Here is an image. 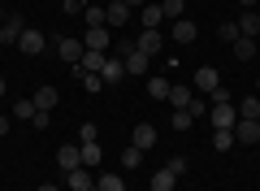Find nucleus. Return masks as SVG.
Wrapping results in <instances>:
<instances>
[{"label":"nucleus","mask_w":260,"mask_h":191,"mask_svg":"<svg viewBox=\"0 0 260 191\" xmlns=\"http://www.w3.org/2000/svg\"><path fill=\"white\" fill-rule=\"evenodd\" d=\"M169 35H174L178 44H195V35H200V31H195V22H191V18H178L174 26H169Z\"/></svg>","instance_id":"14"},{"label":"nucleus","mask_w":260,"mask_h":191,"mask_svg":"<svg viewBox=\"0 0 260 191\" xmlns=\"http://www.w3.org/2000/svg\"><path fill=\"white\" fill-rule=\"evenodd\" d=\"M95 139V126H78V144H91Z\"/></svg>","instance_id":"37"},{"label":"nucleus","mask_w":260,"mask_h":191,"mask_svg":"<svg viewBox=\"0 0 260 191\" xmlns=\"http://www.w3.org/2000/svg\"><path fill=\"white\" fill-rule=\"evenodd\" d=\"M109 61V52H91V48H87L83 52V61H78V70H87V74H100V65Z\"/></svg>","instance_id":"21"},{"label":"nucleus","mask_w":260,"mask_h":191,"mask_svg":"<svg viewBox=\"0 0 260 191\" xmlns=\"http://www.w3.org/2000/svg\"><path fill=\"white\" fill-rule=\"evenodd\" d=\"M83 22H87V26H109V13H104V5H87V9H83Z\"/></svg>","instance_id":"24"},{"label":"nucleus","mask_w":260,"mask_h":191,"mask_svg":"<svg viewBox=\"0 0 260 191\" xmlns=\"http://www.w3.org/2000/svg\"><path fill=\"white\" fill-rule=\"evenodd\" d=\"M0 100H5V74H0Z\"/></svg>","instance_id":"43"},{"label":"nucleus","mask_w":260,"mask_h":191,"mask_svg":"<svg viewBox=\"0 0 260 191\" xmlns=\"http://www.w3.org/2000/svg\"><path fill=\"white\" fill-rule=\"evenodd\" d=\"M121 5H126V9H143V5H148V0H121Z\"/></svg>","instance_id":"40"},{"label":"nucleus","mask_w":260,"mask_h":191,"mask_svg":"<svg viewBox=\"0 0 260 191\" xmlns=\"http://www.w3.org/2000/svg\"><path fill=\"white\" fill-rule=\"evenodd\" d=\"M239 5H243V9H256V0H239Z\"/></svg>","instance_id":"42"},{"label":"nucleus","mask_w":260,"mask_h":191,"mask_svg":"<svg viewBox=\"0 0 260 191\" xmlns=\"http://www.w3.org/2000/svg\"><path fill=\"white\" fill-rule=\"evenodd\" d=\"M35 100H30V96H26V100H18V104H13V118H18V122H30V118H35Z\"/></svg>","instance_id":"28"},{"label":"nucleus","mask_w":260,"mask_h":191,"mask_svg":"<svg viewBox=\"0 0 260 191\" xmlns=\"http://www.w3.org/2000/svg\"><path fill=\"white\" fill-rule=\"evenodd\" d=\"M61 9H65V13H83L87 0H61Z\"/></svg>","instance_id":"35"},{"label":"nucleus","mask_w":260,"mask_h":191,"mask_svg":"<svg viewBox=\"0 0 260 191\" xmlns=\"http://www.w3.org/2000/svg\"><path fill=\"white\" fill-rule=\"evenodd\" d=\"M48 122H52V113H44V109H39L35 118H30V126H35V130H48Z\"/></svg>","instance_id":"34"},{"label":"nucleus","mask_w":260,"mask_h":191,"mask_svg":"<svg viewBox=\"0 0 260 191\" xmlns=\"http://www.w3.org/2000/svg\"><path fill=\"white\" fill-rule=\"evenodd\" d=\"M191 100H195V87H182V83L169 87V104H174V109H191Z\"/></svg>","instance_id":"16"},{"label":"nucleus","mask_w":260,"mask_h":191,"mask_svg":"<svg viewBox=\"0 0 260 191\" xmlns=\"http://www.w3.org/2000/svg\"><path fill=\"white\" fill-rule=\"evenodd\" d=\"M234 26H239L243 39H256L260 35V13L256 9H243V18H234Z\"/></svg>","instance_id":"11"},{"label":"nucleus","mask_w":260,"mask_h":191,"mask_svg":"<svg viewBox=\"0 0 260 191\" xmlns=\"http://www.w3.org/2000/svg\"><path fill=\"white\" fill-rule=\"evenodd\" d=\"M169 126H174V130H191V126H195V118H191L186 109H174V118H169Z\"/></svg>","instance_id":"31"},{"label":"nucleus","mask_w":260,"mask_h":191,"mask_svg":"<svg viewBox=\"0 0 260 191\" xmlns=\"http://www.w3.org/2000/svg\"><path fill=\"white\" fill-rule=\"evenodd\" d=\"M109 5H117V0H109Z\"/></svg>","instance_id":"44"},{"label":"nucleus","mask_w":260,"mask_h":191,"mask_svg":"<svg viewBox=\"0 0 260 191\" xmlns=\"http://www.w3.org/2000/svg\"><path fill=\"white\" fill-rule=\"evenodd\" d=\"M213 148L217 152H230L234 148V130H213Z\"/></svg>","instance_id":"29"},{"label":"nucleus","mask_w":260,"mask_h":191,"mask_svg":"<svg viewBox=\"0 0 260 191\" xmlns=\"http://www.w3.org/2000/svg\"><path fill=\"white\" fill-rule=\"evenodd\" d=\"M121 65H126V74H148L152 57H148V52H139L135 44H121Z\"/></svg>","instance_id":"1"},{"label":"nucleus","mask_w":260,"mask_h":191,"mask_svg":"<svg viewBox=\"0 0 260 191\" xmlns=\"http://www.w3.org/2000/svg\"><path fill=\"white\" fill-rule=\"evenodd\" d=\"M160 22H165L160 5H143L139 9V31H160Z\"/></svg>","instance_id":"13"},{"label":"nucleus","mask_w":260,"mask_h":191,"mask_svg":"<svg viewBox=\"0 0 260 191\" xmlns=\"http://www.w3.org/2000/svg\"><path fill=\"white\" fill-rule=\"evenodd\" d=\"M83 48H91V52H109V48H113V31L109 26H87L83 31Z\"/></svg>","instance_id":"3"},{"label":"nucleus","mask_w":260,"mask_h":191,"mask_svg":"<svg viewBox=\"0 0 260 191\" xmlns=\"http://www.w3.org/2000/svg\"><path fill=\"white\" fill-rule=\"evenodd\" d=\"M100 78H104V87H117V83L126 78V65H121V61H113V57H109V61L100 65Z\"/></svg>","instance_id":"15"},{"label":"nucleus","mask_w":260,"mask_h":191,"mask_svg":"<svg viewBox=\"0 0 260 191\" xmlns=\"http://www.w3.org/2000/svg\"><path fill=\"white\" fill-rule=\"evenodd\" d=\"M104 13H109V26H126V22H130V9L121 5V0H117V5H109Z\"/></svg>","instance_id":"25"},{"label":"nucleus","mask_w":260,"mask_h":191,"mask_svg":"<svg viewBox=\"0 0 260 191\" xmlns=\"http://www.w3.org/2000/svg\"><path fill=\"white\" fill-rule=\"evenodd\" d=\"M56 52H61V61L78 65V61H83V52H87V48H83V39H70V35H61V39H56Z\"/></svg>","instance_id":"7"},{"label":"nucleus","mask_w":260,"mask_h":191,"mask_svg":"<svg viewBox=\"0 0 260 191\" xmlns=\"http://www.w3.org/2000/svg\"><path fill=\"white\" fill-rule=\"evenodd\" d=\"M174 187H178V174L169 170V165H165V170H156V174H152V191H174Z\"/></svg>","instance_id":"20"},{"label":"nucleus","mask_w":260,"mask_h":191,"mask_svg":"<svg viewBox=\"0 0 260 191\" xmlns=\"http://www.w3.org/2000/svg\"><path fill=\"white\" fill-rule=\"evenodd\" d=\"M78 152H83V165H87V170H95V165L104 161V152H100V144H95V139H91V144H78Z\"/></svg>","instance_id":"22"},{"label":"nucleus","mask_w":260,"mask_h":191,"mask_svg":"<svg viewBox=\"0 0 260 191\" xmlns=\"http://www.w3.org/2000/svg\"><path fill=\"white\" fill-rule=\"evenodd\" d=\"M95 187L100 191H126V178L117 170H104V174H95Z\"/></svg>","instance_id":"19"},{"label":"nucleus","mask_w":260,"mask_h":191,"mask_svg":"<svg viewBox=\"0 0 260 191\" xmlns=\"http://www.w3.org/2000/svg\"><path fill=\"white\" fill-rule=\"evenodd\" d=\"M234 144H260V122L256 118H239L234 122Z\"/></svg>","instance_id":"6"},{"label":"nucleus","mask_w":260,"mask_h":191,"mask_svg":"<svg viewBox=\"0 0 260 191\" xmlns=\"http://www.w3.org/2000/svg\"><path fill=\"white\" fill-rule=\"evenodd\" d=\"M139 161H143V152H139L135 144H126V152H121V165H130V170H135Z\"/></svg>","instance_id":"32"},{"label":"nucleus","mask_w":260,"mask_h":191,"mask_svg":"<svg viewBox=\"0 0 260 191\" xmlns=\"http://www.w3.org/2000/svg\"><path fill=\"white\" fill-rule=\"evenodd\" d=\"M56 165H61L65 174H70V170H78V165H83V152H78L74 144H61V148H56Z\"/></svg>","instance_id":"12"},{"label":"nucleus","mask_w":260,"mask_h":191,"mask_svg":"<svg viewBox=\"0 0 260 191\" xmlns=\"http://www.w3.org/2000/svg\"><path fill=\"white\" fill-rule=\"evenodd\" d=\"M30 100H35V109L52 113V109H56V100H61V91H56V87H39L35 96H30Z\"/></svg>","instance_id":"17"},{"label":"nucleus","mask_w":260,"mask_h":191,"mask_svg":"<svg viewBox=\"0 0 260 191\" xmlns=\"http://www.w3.org/2000/svg\"><path fill=\"white\" fill-rule=\"evenodd\" d=\"M22 31H26V22H22L18 13H9V18L0 22V44H18V39H22Z\"/></svg>","instance_id":"9"},{"label":"nucleus","mask_w":260,"mask_h":191,"mask_svg":"<svg viewBox=\"0 0 260 191\" xmlns=\"http://www.w3.org/2000/svg\"><path fill=\"white\" fill-rule=\"evenodd\" d=\"M65 182H70V191H91V187H95V174L87 170V165H78V170L65 174Z\"/></svg>","instance_id":"10"},{"label":"nucleus","mask_w":260,"mask_h":191,"mask_svg":"<svg viewBox=\"0 0 260 191\" xmlns=\"http://www.w3.org/2000/svg\"><path fill=\"white\" fill-rule=\"evenodd\" d=\"M160 13H165V22L186 18V0H160Z\"/></svg>","instance_id":"23"},{"label":"nucleus","mask_w":260,"mask_h":191,"mask_svg":"<svg viewBox=\"0 0 260 191\" xmlns=\"http://www.w3.org/2000/svg\"><path fill=\"white\" fill-rule=\"evenodd\" d=\"M18 48H22L26 57H39V52L48 48V35H44L39 26H26V31H22V39H18Z\"/></svg>","instance_id":"5"},{"label":"nucleus","mask_w":260,"mask_h":191,"mask_svg":"<svg viewBox=\"0 0 260 191\" xmlns=\"http://www.w3.org/2000/svg\"><path fill=\"white\" fill-rule=\"evenodd\" d=\"M169 170H174L178 178H182V174H186V156H174V161H169Z\"/></svg>","instance_id":"38"},{"label":"nucleus","mask_w":260,"mask_h":191,"mask_svg":"<svg viewBox=\"0 0 260 191\" xmlns=\"http://www.w3.org/2000/svg\"><path fill=\"white\" fill-rule=\"evenodd\" d=\"M221 39H225V44H234V39H239V26H234V22H225V26H221Z\"/></svg>","instance_id":"36"},{"label":"nucleus","mask_w":260,"mask_h":191,"mask_svg":"<svg viewBox=\"0 0 260 191\" xmlns=\"http://www.w3.org/2000/svg\"><path fill=\"white\" fill-rule=\"evenodd\" d=\"M239 118H256L260 122V96H247V100L239 104Z\"/></svg>","instance_id":"30"},{"label":"nucleus","mask_w":260,"mask_h":191,"mask_svg":"<svg viewBox=\"0 0 260 191\" xmlns=\"http://www.w3.org/2000/svg\"><path fill=\"white\" fill-rule=\"evenodd\" d=\"M9 130H13V122H9V118H5V113H0V139L9 135Z\"/></svg>","instance_id":"39"},{"label":"nucleus","mask_w":260,"mask_h":191,"mask_svg":"<svg viewBox=\"0 0 260 191\" xmlns=\"http://www.w3.org/2000/svg\"><path fill=\"white\" fill-rule=\"evenodd\" d=\"M208 122H213V130H234L239 113H234V104H208Z\"/></svg>","instance_id":"4"},{"label":"nucleus","mask_w":260,"mask_h":191,"mask_svg":"<svg viewBox=\"0 0 260 191\" xmlns=\"http://www.w3.org/2000/svg\"><path fill=\"white\" fill-rule=\"evenodd\" d=\"M234 57H239V61H251V57H256V39H234Z\"/></svg>","instance_id":"26"},{"label":"nucleus","mask_w":260,"mask_h":191,"mask_svg":"<svg viewBox=\"0 0 260 191\" xmlns=\"http://www.w3.org/2000/svg\"><path fill=\"white\" fill-rule=\"evenodd\" d=\"M169 87H174V83H165V78H148V96L152 100H169Z\"/></svg>","instance_id":"27"},{"label":"nucleus","mask_w":260,"mask_h":191,"mask_svg":"<svg viewBox=\"0 0 260 191\" xmlns=\"http://www.w3.org/2000/svg\"><path fill=\"white\" fill-rule=\"evenodd\" d=\"M135 48H139V52H148V57H160V48H165V35H160V31H139Z\"/></svg>","instance_id":"8"},{"label":"nucleus","mask_w":260,"mask_h":191,"mask_svg":"<svg viewBox=\"0 0 260 191\" xmlns=\"http://www.w3.org/2000/svg\"><path fill=\"white\" fill-rule=\"evenodd\" d=\"M35 191H61V187H56V182H39Z\"/></svg>","instance_id":"41"},{"label":"nucleus","mask_w":260,"mask_h":191,"mask_svg":"<svg viewBox=\"0 0 260 191\" xmlns=\"http://www.w3.org/2000/svg\"><path fill=\"white\" fill-rule=\"evenodd\" d=\"M191 87H195V96H213V91L221 87V74H217L213 65H200V70H195V83H191Z\"/></svg>","instance_id":"2"},{"label":"nucleus","mask_w":260,"mask_h":191,"mask_svg":"<svg viewBox=\"0 0 260 191\" xmlns=\"http://www.w3.org/2000/svg\"><path fill=\"white\" fill-rule=\"evenodd\" d=\"M130 144L139 148V152H148V148L156 144V126H148V122H143V126H135V135H130Z\"/></svg>","instance_id":"18"},{"label":"nucleus","mask_w":260,"mask_h":191,"mask_svg":"<svg viewBox=\"0 0 260 191\" xmlns=\"http://www.w3.org/2000/svg\"><path fill=\"white\" fill-rule=\"evenodd\" d=\"M208 100H213V104H234V91H230V87H217Z\"/></svg>","instance_id":"33"},{"label":"nucleus","mask_w":260,"mask_h":191,"mask_svg":"<svg viewBox=\"0 0 260 191\" xmlns=\"http://www.w3.org/2000/svg\"><path fill=\"white\" fill-rule=\"evenodd\" d=\"M91 191H100V187H91Z\"/></svg>","instance_id":"45"}]
</instances>
